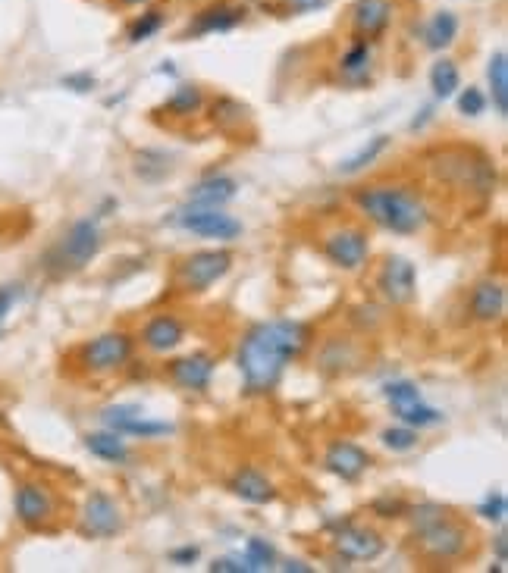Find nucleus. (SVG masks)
Instances as JSON below:
<instances>
[{"instance_id": "1", "label": "nucleus", "mask_w": 508, "mask_h": 573, "mask_svg": "<svg viewBox=\"0 0 508 573\" xmlns=\"http://www.w3.org/2000/svg\"><path fill=\"white\" fill-rule=\"evenodd\" d=\"M311 342V326L302 320H267L245 332L236 364L251 395L270 392L280 382L289 361L302 357Z\"/></svg>"}, {"instance_id": "2", "label": "nucleus", "mask_w": 508, "mask_h": 573, "mask_svg": "<svg viewBox=\"0 0 508 573\" xmlns=\"http://www.w3.org/2000/svg\"><path fill=\"white\" fill-rule=\"evenodd\" d=\"M355 204L367 220L386 232L414 235L424 232L430 223V207L418 195V188L408 185H371L355 191Z\"/></svg>"}, {"instance_id": "3", "label": "nucleus", "mask_w": 508, "mask_h": 573, "mask_svg": "<svg viewBox=\"0 0 508 573\" xmlns=\"http://www.w3.org/2000/svg\"><path fill=\"white\" fill-rule=\"evenodd\" d=\"M418 545H421V555L433 564H452L461 561L468 555V545H471V530L465 523H458L452 514H446L443 520L430 523V527L418 530Z\"/></svg>"}, {"instance_id": "4", "label": "nucleus", "mask_w": 508, "mask_h": 573, "mask_svg": "<svg viewBox=\"0 0 508 573\" xmlns=\"http://www.w3.org/2000/svg\"><path fill=\"white\" fill-rule=\"evenodd\" d=\"M229 270H233V254L214 248V251H195L176 267V285L182 292L201 295L211 285H217Z\"/></svg>"}, {"instance_id": "5", "label": "nucleus", "mask_w": 508, "mask_h": 573, "mask_svg": "<svg viewBox=\"0 0 508 573\" xmlns=\"http://www.w3.org/2000/svg\"><path fill=\"white\" fill-rule=\"evenodd\" d=\"M101 245H104V238H101L98 220H76L66 229V235L60 238V245L54 248L51 257L60 270H82L98 257Z\"/></svg>"}, {"instance_id": "6", "label": "nucleus", "mask_w": 508, "mask_h": 573, "mask_svg": "<svg viewBox=\"0 0 508 573\" xmlns=\"http://www.w3.org/2000/svg\"><path fill=\"white\" fill-rule=\"evenodd\" d=\"M173 223L198 238H214V242H236L242 235V223L233 213H223V207H182Z\"/></svg>"}, {"instance_id": "7", "label": "nucleus", "mask_w": 508, "mask_h": 573, "mask_svg": "<svg viewBox=\"0 0 508 573\" xmlns=\"http://www.w3.org/2000/svg\"><path fill=\"white\" fill-rule=\"evenodd\" d=\"M132 336L123 329L117 332H104V336L98 339H91L82 345L79 351V361L88 373H113V370H120L129 364V357H132Z\"/></svg>"}, {"instance_id": "8", "label": "nucleus", "mask_w": 508, "mask_h": 573, "mask_svg": "<svg viewBox=\"0 0 508 573\" xmlns=\"http://www.w3.org/2000/svg\"><path fill=\"white\" fill-rule=\"evenodd\" d=\"M323 254H327L333 267L355 273L371 257V238H367L361 226H339L323 238Z\"/></svg>"}, {"instance_id": "9", "label": "nucleus", "mask_w": 508, "mask_h": 573, "mask_svg": "<svg viewBox=\"0 0 508 573\" xmlns=\"http://www.w3.org/2000/svg\"><path fill=\"white\" fill-rule=\"evenodd\" d=\"M16 520L29 530H44L57 517V495L44 483H22L13 495Z\"/></svg>"}, {"instance_id": "10", "label": "nucleus", "mask_w": 508, "mask_h": 573, "mask_svg": "<svg viewBox=\"0 0 508 573\" xmlns=\"http://www.w3.org/2000/svg\"><path fill=\"white\" fill-rule=\"evenodd\" d=\"M123 530V508L117 498L95 489L82 505V533L95 539H110Z\"/></svg>"}, {"instance_id": "11", "label": "nucleus", "mask_w": 508, "mask_h": 573, "mask_svg": "<svg viewBox=\"0 0 508 573\" xmlns=\"http://www.w3.org/2000/svg\"><path fill=\"white\" fill-rule=\"evenodd\" d=\"M377 289L389 304H411L418 295V270L408 257H389L377 276Z\"/></svg>"}, {"instance_id": "12", "label": "nucleus", "mask_w": 508, "mask_h": 573, "mask_svg": "<svg viewBox=\"0 0 508 573\" xmlns=\"http://www.w3.org/2000/svg\"><path fill=\"white\" fill-rule=\"evenodd\" d=\"M333 545L345 561H377L386 548V539L374 527L345 523V527L333 536Z\"/></svg>"}, {"instance_id": "13", "label": "nucleus", "mask_w": 508, "mask_h": 573, "mask_svg": "<svg viewBox=\"0 0 508 573\" xmlns=\"http://www.w3.org/2000/svg\"><path fill=\"white\" fill-rule=\"evenodd\" d=\"M323 464H327V470L333 476H339V480L355 483L367 470H371V455L349 439H336L327 445V451H323Z\"/></svg>"}, {"instance_id": "14", "label": "nucleus", "mask_w": 508, "mask_h": 573, "mask_svg": "<svg viewBox=\"0 0 508 573\" xmlns=\"http://www.w3.org/2000/svg\"><path fill=\"white\" fill-rule=\"evenodd\" d=\"M214 357L207 351H195V354H186V357H176L170 364V379L173 386L186 389V392H204L211 389V379H214Z\"/></svg>"}, {"instance_id": "15", "label": "nucleus", "mask_w": 508, "mask_h": 573, "mask_svg": "<svg viewBox=\"0 0 508 573\" xmlns=\"http://www.w3.org/2000/svg\"><path fill=\"white\" fill-rule=\"evenodd\" d=\"M186 339V323L173 314H157L154 320H148V326L142 329V345L154 354H170L182 345Z\"/></svg>"}, {"instance_id": "16", "label": "nucleus", "mask_w": 508, "mask_h": 573, "mask_svg": "<svg viewBox=\"0 0 508 573\" xmlns=\"http://www.w3.org/2000/svg\"><path fill=\"white\" fill-rule=\"evenodd\" d=\"M392 22V4L389 0H355L352 7V29L355 35L377 41Z\"/></svg>"}, {"instance_id": "17", "label": "nucleus", "mask_w": 508, "mask_h": 573, "mask_svg": "<svg viewBox=\"0 0 508 573\" xmlns=\"http://www.w3.org/2000/svg\"><path fill=\"white\" fill-rule=\"evenodd\" d=\"M245 22V10L242 7H233L226 4V0H220V4H211L204 7L195 22L189 26L186 35H217V32H233L236 26H242Z\"/></svg>"}, {"instance_id": "18", "label": "nucleus", "mask_w": 508, "mask_h": 573, "mask_svg": "<svg viewBox=\"0 0 508 573\" xmlns=\"http://www.w3.org/2000/svg\"><path fill=\"white\" fill-rule=\"evenodd\" d=\"M229 489H233L236 498L248 501V505H273V501L280 498L276 486L267 480V476H264L258 467H242V470H236V476L229 480Z\"/></svg>"}, {"instance_id": "19", "label": "nucleus", "mask_w": 508, "mask_h": 573, "mask_svg": "<svg viewBox=\"0 0 508 573\" xmlns=\"http://www.w3.org/2000/svg\"><path fill=\"white\" fill-rule=\"evenodd\" d=\"M471 314L477 323H496L505 314V285L496 279H483L471 292Z\"/></svg>"}, {"instance_id": "20", "label": "nucleus", "mask_w": 508, "mask_h": 573, "mask_svg": "<svg viewBox=\"0 0 508 573\" xmlns=\"http://www.w3.org/2000/svg\"><path fill=\"white\" fill-rule=\"evenodd\" d=\"M236 195H239L236 179H229V176H207V179H201L189 191V204H195V207H226Z\"/></svg>"}, {"instance_id": "21", "label": "nucleus", "mask_w": 508, "mask_h": 573, "mask_svg": "<svg viewBox=\"0 0 508 573\" xmlns=\"http://www.w3.org/2000/svg\"><path fill=\"white\" fill-rule=\"evenodd\" d=\"M85 448L95 458L107 461V464H126L132 458V451L126 445V436L113 433V429H101V433H88L85 436Z\"/></svg>"}, {"instance_id": "22", "label": "nucleus", "mask_w": 508, "mask_h": 573, "mask_svg": "<svg viewBox=\"0 0 508 573\" xmlns=\"http://www.w3.org/2000/svg\"><path fill=\"white\" fill-rule=\"evenodd\" d=\"M371 66H374V41H367V38H358L339 60L342 76L349 82H364L371 76Z\"/></svg>"}, {"instance_id": "23", "label": "nucleus", "mask_w": 508, "mask_h": 573, "mask_svg": "<svg viewBox=\"0 0 508 573\" xmlns=\"http://www.w3.org/2000/svg\"><path fill=\"white\" fill-rule=\"evenodd\" d=\"M458 38V16L452 10H440L427 19L424 26V44L430 51H446V47Z\"/></svg>"}, {"instance_id": "24", "label": "nucleus", "mask_w": 508, "mask_h": 573, "mask_svg": "<svg viewBox=\"0 0 508 573\" xmlns=\"http://www.w3.org/2000/svg\"><path fill=\"white\" fill-rule=\"evenodd\" d=\"M487 82H490V101L499 116L508 113V54L496 51L487 66Z\"/></svg>"}, {"instance_id": "25", "label": "nucleus", "mask_w": 508, "mask_h": 573, "mask_svg": "<svg viewBox=\"0 0 508 573\" xmlns=\"http://www.w3.org/2000/svg\"><path fill=\"white\" fill-rule=\"evenodd\" d=\"M430 88H433V98L436 101H449L458 94L461 88V73H458V63L443 57L430 66Z\"/></svg>"}, {"instance_id": "26", "label": "nucleus", "mask_w": 508, "mask_h": 573, "mask_svg": "<svg viewBox=\"0 0 508 573\" xmlns=\"http://www.w3.org/2000/svg\"><path fill=\"white\" fill-rule=\"evenodd\" d=\"M386 148H389V138H386V135H374L358 154H352L349 160L339 163V173H342V176H358V173H364L367 166H374V163L383 157Z\"/></svg>"}, {"instance_id": "27", "label": "nucleus", "mask_w": 508, "mask_h": 573, "mask_svg": "<svg viewBox=\"0 0 508 573\" xmlns=\"http://www.w3.org/2000/svg\"><path fill=\"white\" fill-rule=\"evenodd\" d=\"M392 414L399 417V423L405 426H414V429H424V426H436L443 423V411L430 408L424 398L418 401H408V404H399V408H392Z\"/></svg>"}, {"instance_id": "28", "label": "nucleus", "mask_w": 508, "mask_h": 573, "mask_svg": "<svg viewBox=\"0 0 508 573\" xmlns=\"http://www.w3.org/2000/svg\"><path fill=\"white\" fill-rule=\"evenodd\" d=\"M211 119H214V126H217L220 132H239L242 123L248 119V107L239 104V101H233V98H220V101H214V107H211Z\"/></svg>"}, {"instance_id": "29", "label": "nucleus", "mask_w": 508, "mask_h": 573, "mask_svg": "<svg viewBox=\"0 0 508 573\" xmlns=\"http://www.w3.org/2000/svg\"><path fill=\"white\" fill-rule=\"evenodd\" d=\"M242 564H245V573H264V570H273V567H276V552H273V545H270L267 539H261V536L248 539Z\"/></svg>"}, {"instance_id": "30", "label": "nucleus", "mask_w": 508, "mask_h": 573, "mask_svg": "<svg viewBox=\"0 0 508 573\" xmlns=\"http://www.w3.org/2000/svg\"><path fill=\"white\" fill-rule=\"evenodd\" d=\"M201 107H204V94L198 85H179L164 104V110H170L173 116H192Z\"/></svg>"}, {"instance_id": "31", "label": "nucleus", "mask_w": 508, "mask_h": 573, "mask_svg": "<svg viewBox=\"0 0 508 573\" xmlns=\"http://www.w3.org/2000/svg\"><path fill=\"white\" fill-rule=\"evenodd\" d=\"M138 417H145V411L138 408V404H110V408L101 411L104 429H113V433H120V436H126L129 423H135Z\"/></svg>"}, {"instance_id": "32", "label": "nucleus", "mask_w": 508, "mask_h": 573, "mask_svg": "<svg viewBox=\"0 0 508 573\" xmlns=\"http://www.w3.org/2000/svg\"><path fill=\"white\" fill-rule=\"evenodd\" d=\"M380 442L389 448V451H399V455H405V451H414L418 448V429L414 426H389V429H383L380 433Z\"/></svg>"}, {"instance_id": "33", "label": "nucleus", "mask_w": 508, "mask_h": 573, "mask_svg": "<svg viewBox=\"0 0 508 573\" xmlns=\"http://www.w3.org/2000/svg\"><path fill=\"white\" fill-rule=\"evenodd\" d=\"M160 29H164V13H160V10H148V13H142V16H138L132 26H129V41H132V44H142V41L154 38Z\"/></svg>"}, {"instance_id": "34", "label": "nucleus", "mask_w": 508, "mask_h": 573, "mask_svg": "<svg viewBox=\"0 0 508 573\" xmlns=\"http://www.w3.org/2000/svg\"><path fill=\"white\" fill-rule=\"evenodd\" d=\"M383 398L389 401V408H399V404L418 401L421 389L414 386L411 379H396V382H386V386H383Z\"/></svg>"}, {"instance_id": "35", "label": "nucleus", "mask_w": 508, "mask_h": 573, "mask_svg": "<svg viewBox=\"0 0 508 573\" xmlns=\"http://www.w3.org/2000/svg\"><path fill=\"white\" fill-rule=\"evenodd\" d=\"M483 110H487V94H483L480 88L468 85L465 91H458V113L461 116H480Z\"/></svg>"}, {"instance_id": "36", "label": "nucleus", "mask_w": 508, "mask_h": 573, "mask_svg": "<svg viewBox=\"0 0 508 573\" xmlns=\"http://www.w3.org/2000/svg\"><path fill=\"white\" fill-rule=\"evenodd\" d=\"M408 514H411V523H414V533H418V530L430 527V523H436V520H443V517H446L449 511H446L443 505H433V501H424V505H418V508H411Z\"/></svg>"}, {"instance_id": "37", "label": "nucleus", "mask_w": 508, "mask_h": 573, "mask_svg": "<svg viewBox=\"0 0 508 573\" xmlns=\"http://www.w3.org/2000/svg\"><path fill=\"white\" fill-rule=\"evenodd\" d=\"M477 514L483 517V520H490V523H502L505 520V514H508V501H505V492H490L487 495V501L477 508Z\"/></svg>"}, {"instance_id": "38", "label": "nucleus", "mask_w": 508, "mask_h": 573, "mask_svg": "<svg viewBox=\"0 0 508 573\" xmlns=\"http://www.w3.org/2000/svg\"><path fill=\"white\" fill-rule=\"evenodd\" d=\"M19 298H22V285L19 282L0 285V329L7 326V317L13 314V307L19 304Z\"/></svg>"}, {"instance_id": "39", "label": "nucleus", "mask_w": 508, "mask_h": 573, "mask_svg": "<svg viewBox=\"0 0 508 573\" xmlns=\"http://www.w3.org/2000/svg\"><path fill=\"white\" fill-rule=\"evenodd\" d=\"M333 0H283V7L289 10V13H317V10H323V7H330Z\"/></svg>"}, {"instance_id": "40", "label": "nucleus", "mask_w": 508, "mask_h": 573, "mask_svg": "<svg viewBox=\"0 0 508 573\" xmlns=\"http://www.w3.org/2000/svg\"><path fill=\"white\" fill-rule=\"evenodd\" d=\"M60 85H63V88H69V91H79V94H85V91L95 88V76H91V73H73V76H63V79H60Z\"/></svg>"}, {"instance_id": "41", "label": "nucleus", "mask_w": 508, "mask_h": 573, "mask_svg": "<svg viewBox=\"0 0 508 573\" xmlns=\"http://www.w3.org/2000/svg\"><path fill=\"white\" fill-rule=\"evenodd\" d=\"M198 555H201L198 545H182V548H176V552H170V561L179 567H192L198 561Z\"/></svg>"}, {"instance_id": "42", "label": "nucleus", "mask_w": 508, "mask_h": 573, "mask_svg": "<svg viewBox=\"0 0 508 573\" xmlns=\"http://www.w3.org/2000/svg\"><path fill=\"white\" fill-rule=\"evenodd\" d=\"M211 570L214 573H245V564L236 561V558H220V561L211 564Z\"/></svg>"}, {"instance_id": "43", "label": "nucleus", "mask_w": 508, "mask_h": 573, "mask_svg": "<svg viewBox=\"0 0 508 573\" xmlns=\"http://www.w3.org/2000/svg\"><path fill=\"white\" fill-rule=\"evenodd\" d=\"M505 552H508V536L499 533V536H496V555H499V564H505Z\"/></svg>"}, {"instance_id": "44", "label": "nucleus", "mask_w": 508, "mask_h": 573, "mask_svg": "<svg viewBox=\"0 0 508 573\" xmlns=\"http://www.w3.org/2000/svg\"><path fill=\"white\" fill-rule=\"evenodd\" d=\"M280 570H286V573H311V567L308 564H302V561H286V564H280Z\"/></svg>"}, {"instance_id": "45", "label": "nucleus", "mask_w": 508, "mask_h": 573, "mask_svg": "<svg viewBox=\"0 0 508 573\" xmlns=\"http://www.w3.org/2000/svg\"><path fill=\"white\" fill-rule=\"evenodd\" d=\"M123 7H142V4H148V0H120Z\"/></svg>"}]
</instances>
